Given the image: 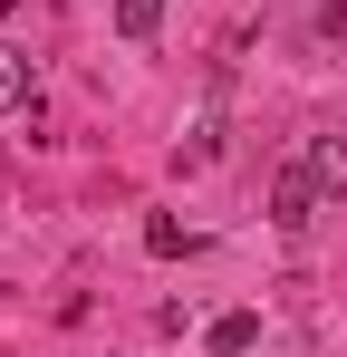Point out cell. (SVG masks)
<instances>
[{"label":"cell","instance_id":"1","mask_svg":"<svg viewBox=\"0 0 347 357\" xmlns=\"http://www.w3.org/2000/svg\"><path fill=\"white\" fill-rule=\"evenodd\" d=\"M318 193H328L318 165H280V183H270V222H280V232H309V222H318Z\"/></svg>","mask_w":347,"mask_h":357},{"label":"cell","instance_id":"2","mask_svg":"<svg viewBox=\"0 0 347 357\" xmlns=\"http://www.w3.org/2000/svg\"><path fill=\"white\" fill-rule=\"evenodd\" d=\"M203 348H213V357H251V348H261V319H251V309H222V319L203 328Z\"/></svg>","mask_w":347,"mask_h":357},{"label":"cell","instance_id":"3","mask_svg":"<svg viewBox=\"0 0 347 357\" xmlns=\"http://www.w3.org/2000/svg\"><path fill=\"white\" fill-rule=\"evenodd\" d=\"M20 107H29V59L0 49V116H20Z\"/></svg>","mask_w":347,"mask_h":357},{"label":"cell","instance_id":"4","mask_svg":"<svg viewBox=\"0 0 347 357\" xmlns=\"http://www.w3.org/2000/svg\"><path fill=\"white\" fill-rule=\"evenodd\" d=\"M309 165H318L328 193H347V135H318V145H309Z\"/></svg>","mask_w":347,"mask_h":357},{"label":"cell","instance_id":"5","mask_svg":"<svg viewBox=\"0 0 347 357\" xmlns=\"http://www.w3.org/2000/svg\"><path fill=\"white\" fill-rule=\"evenodd\" d=\"M116 29H125V39H155V29H164V0H116Z\"/></svg>","mask_w":347,"mask_h":357},{"label":"cell","instance_id":"6","mask_svg":"<svg viewBox=\"0 0 347 357\" xmlns=\"http://www.w3.org/2000/svg\"><path fill=\"white\" fill-rule=\"evenodd\" d=\"M309 39H318V49H347V0H318V10H309Z\"/></svg>","mask_w":347,"mask_h":357},{"label":"cell","instance_id":"7","mask_svg":"<svg viewBox=\"0 0 347 357\" xmlns=\"http://www.w3.org/2000/svg\"><path fill=\"white\" fill-rule=\"evenodd\" d=\"M183 241H193V232H183V222H174V213H155V222H145V251H155V261H174V251H183Z\"/></svg>","mask_w":347,"mask_h":357}]
</instances>
